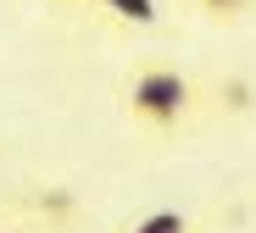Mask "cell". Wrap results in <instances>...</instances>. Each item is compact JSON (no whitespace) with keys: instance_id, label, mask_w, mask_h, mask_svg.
<instances>
[{"instance_id":"cell-1","label":"cell","mask_w":256,"mask_h":233,"mask_svg":"<svg viewBox=\"0 0 256 233\" xmlns=\"http://www.w3.org/2000/svg\"><path fill=\"white\" fill-rule=\"evenodd\" d=\"M117 106H122L128 128H140L145 139L167 145V139H184L200 122L206 89L178 61H134V67L117 78Z\"/></svg>"},{"instance_id":"cell-2","label":"cell","mask_w":256,"mask_h":233,"mask_svg":"<svg viewBox=\"0 0 256 233\" xmlns=\"http://www.w3.org/2000/svg\"><path fill=\"white\" fill-rule=\"evenodd\" d=\"M117 233H206V222L184 206H150L140 217H122Z\"/></svg>"},{"instance_id":"cell-3","label":"cell","mask_w":256,"mask_h":233,"mask_svg":"<svg viewBox=\"0 0 256 233\" xmlns=\"http://www.w3.org/2000/svg\"><path fill=\"white\" fill-rule=\"evenodd\" d=\"M100 11H112L117 22H134V28H150L156 22V0H95Z\"/></svg>"},{"instance_id":"cell-4","label":"cell","mask_w":256,"mask_h":233,"mask_svg":"<svg viewBox=\"0 0 256 233\" xmlns=\"http://www.w3.org/2000/svg\"><path fill=\"white\" fill-rule=\"evenodd\" d=\"M250 6H256V0H195V11H200L206 22H240Z\"/></svg>"},{"instance_id":"cell-5","label":"cell","mask_w":256,"mask_h":233,"mask_svg":"<svg viewBox=\"0 0 256 233\" xmlns=\"http://www.w3.org/2000/svg\"><path fill=\"white\" fill-rule=\"evenodd\" d=\"M0 233H34V228H17V222H0Z\"/></svg>"}]
</instances>
